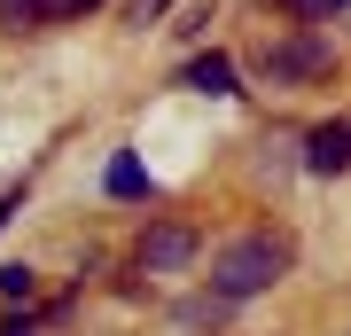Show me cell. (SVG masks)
I'll return each instance as SVG.
<instances>
[{
	"instance_id": "1",
	"label": "cell",
	"mask_w": 351,
	"mask_h": 336,
	"mask_svg": "<svg viewBox=\"0 0 351 336\" xmlns=\"http://www.w3.org/2000/svg\"><path fill=\"white\" fill-rule=\"evenodd\" d=\"M281 274H289V243H281V235H234V243L211 258V289H219L226 305L265 298Z\"/></svg>"
},
{
	"instance_id": "2",
	"label": "cell",
	"mask_w": 351,
	"mask_h": 336,
	"mask_svg": "<svg viewBox=\"0 0 351 336\" xmlns=\"http://www.w3.org/2000/svg\"><path fill=\"white\" fill-rule=\"evenodd\" d=\"M328 71H336L328 39H281V47H265V78L274 87H304V78H328Z\"/></svg>"
},
{
	"instance_id": "3",
	"label": "cell",
	"mask_w": 351,
	"mask_h": 336,
	"mask_svg": "<svg viewBox=\"0 0 351 336\" xmlns=\"http://www.w3.org/2000/svg\"><path fill=\"white\" fill-rule=\"evenodd\" d=\"M101 8V0H0V32H39V24H71V16Z\"/></svg>"
},
{
	"instance_id": "4",
	"label": "cell",
	"mask_w": 351,
	"mask_h": 336,
	"mask_svg": "<svg viewBox=\"0 0 351 336\" xmlns=\"http://www.w3.org/2000/svg\"><path fill=\"white\" fill-rule=\"evenodd\" d=\"M188 258H195L188 227H149V235H141V274H180Z\"/></svg>"
},
{
	"instance_id": "5",
	"label": "cell",
	"mask_w": 351,
	"mask_h": 336,
	"mask_svg": "<svg viewBox=\"0 0 351 336\" xmlns=\"http://www.w3.org/2000/svg\"><path fill=\"white\" fill-rule=\"evenodd\" d=\"M351 164V125H313V133H304V172H343Z\"/></svg>"
},
{
	"instance_id": "6",
	"label": "cell",
	"mask_w": 351,
	"mask_h": 336,
	"mask_svg": "<svg viewBox=\"0 0 351 336\" xmlns=\"http://www.w3.org/2000/svg\"><path fill=\"white\" fill-rule=\"evenodd\" d=\"M188 87H195V94H211V102L242 94V87H234V63H226V55H195V63H188Z\"/></svg>"
},
{
	"instance_id": "7",
	"label": "cell",
	"mask_w": 351,
	"mask_h": 336,
	"mask_svg": "<svg viewBox=\"0 0 351 336\" xmlns=\"http://www.w3.org/2000/svg\"><path fill=\"white\" fill-rule=\"evenodd\" d=\"M149 188H156V180H149L141 157H117V164H110V196H149Z\"/></svg>"
},
{
	"instance_id": "8",
	"label": "cell",
	"mask_w": 351,
	"mask_h": 336,
	"mask_svg": "<svg viewBox=\"0 0 351 336\" xmlns=\"http://www.w3.org/2000/svg\"><path fill=\"white\" fill-rule=\"evenodd\" d=\"M32 266H0V298H8V305H32Z\"/></svg>"
},
{
	"instance_id": "9",
	"label": "cell",
	"mask_w": 351,
	"mask_h": 336,
	"mask_svg": "<svg viewBox=\"0 0 351 336\" xmlns=\"http://www.w3.org/2000/svg\"><path fill=\"white\" fill-rule=\"evenodd\" d=\"M297 16H328V8H343V0H289Z\"/></svg>"
},
{
	"instance_id": "10",
	"label": "cell",
	"mask_w": 351,
	"mask_h": 336,
	"mask_svg": "<svg viewBox=\"0 0 351 336\" xmlns=\"http://www.w3.org/2000/svg\"><path fill=\"white\" fill-rule=\"evenodd\" d=\"M0 336H39V328L24 321V313H8V328H0Z\"/></svg>"
},
{
	"instance_id": "11",
	"label": "cell",
	"mask_w": 351,
	"mask_h": 336,
	"mask_svg": "<svg viewBox=\"0 0 351 336\" xmlns=\"http://www.w3.org/2000/svg\"><path fill=\"white\" fill-rule=\"evenodd\" d=\"M16 203H24V196H16V188H8V196H0V227H8V212H16Z\"/></svg>"
}]
</instances>
